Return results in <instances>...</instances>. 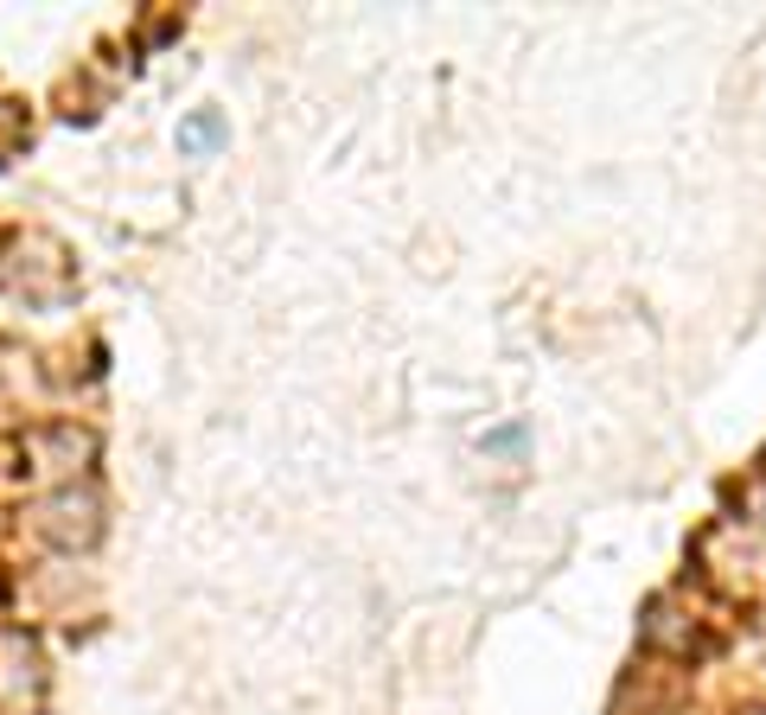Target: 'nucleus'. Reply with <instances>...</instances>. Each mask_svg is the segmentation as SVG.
I'll return each mask as SVG.
<instances>
[{"mask_svg":"<svg viewBox=\"0 0 766 715\" xmlns=\"http://www.w3.org/2000/svg\"><path fill=\"white\" fill-rule=\"evenodd\" d=\"M224 141V115L218 109H205V115H192L180 128V148H218Z\"/></svg>","mask_w":766,"mask_h":715,"instance_id":"1","label":"nucleus"},{"mask_svg":"<svg viewBox=\"0 0 766 715\" xmlns=\"http://www.w3.org/2000/svg\"><path fill=\"white\" fill-rule=\"evenodd\" d=\"M485 448H492V453H511V448H524V428H517V422H511V428H492V435H485Z\"/></svg>","mask_w":766,"mask_h":715,"instance_id":"2","label":"nucleus"}]
</instances>
